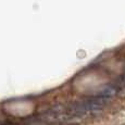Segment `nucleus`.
I'll use <instances>...</instances> for the list:
<instances>
[{"label": "nucleus", "instance_id": "1", "mask_svg": "<svg viewBox=\"0 0 125 125\" xmlns=\"http://www.w3.org/2000/svg\"><path fill=\"white\" fill-rule=\"evenodd\" d=\"M116 93H117V89L115 87H113V86H108V87H105V88H103V89L99 90L95 96L110 99L111 97H113V96L116 95Z\"/></svg>", "mask_w": 125, "mask_h": 125}]
</instances>
